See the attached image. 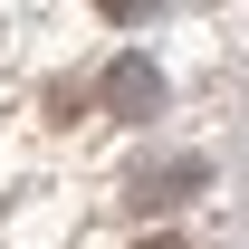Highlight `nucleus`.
I'll return each mask as SVG.
<instances>
[{"label":"nucleus","instance_id":"2","mask_svg":"<svg viewBox=\"0 0 249 249\" xmlns=\"http://www.w3.org/2000/svg\"><path fill=\"white\" fill-rule=\"evenodd\" d=\"M134 249H182V240H134Z\"/></svg>","mask_w":249,"mask_h":249},{"label":"nucleus","instance_id":"1","mask_svg":"<svg viewBox=\"0 0 249 249\" xmlns=\"http://www.w3.org/2000/svg\"><path fill=\"white\" fill-rule=\"evenodd\" d=\"M106 96H115V106H154V67H144V58H124L115 77H106Z\"/></svg>","mask_w":249,"mask_h":249}]
</instances>
